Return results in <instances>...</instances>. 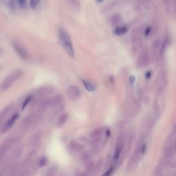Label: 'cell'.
Here are the masks:
<instances>
[{
  "mask_svg": "<svg viewBox=\"0 0 176 176\" xmlns=\"http://www.w3.org/2000/svg\"><path fill=\"white\" fill-rule=\"evenodd\" d=\"M130 81H131V83L132 84H134V81H135V77L134 76H131V78H130Z\"/></svg>",
  "mask_w": 176,
  "mask_h": 176,
  "instance_id": "4316f807",
  "label": "cell"
},
{
  "mask_svg": "<svg viewBox=\"0 0 176 176\" xmlns=\"http://www.w3.org/2000/svg\"><path fill=\"white\" fill-rule=\"evenodd\" d=\"M59 39L60 43L64 50L66 52L68 55L74 58V50L73 48V45L71 40L70 36L68 33L65 30L60 29L59 30Z\"/></svg>",
  "mask_w": 176,
  "mask_h": 176,
  "instance_id": "7a4b0ae2",
  "label": "cell"
},
{
  "mask_svg": "<svg viewBox=\"0 0 176 176\" xmlns=\"http://www.w3.org/2000/svg\"><path fill=\"white\" fill-rule=\"evenodd\" d=\"M38 120L39 118L35 114H31V115L27 116L26 118H24L22 123V126L24 129H30V128L33 127L34 125H35Z\"/></svg>",
  "mask_w": 176,
  "mask_h": 176,
  "instance_id": "ba28073f",
  "label": "cell"
},
{
  "mask_svg": "<svg viewBox=\"0 0 176 176\" xmlns=\"http://www.w3.org/2000/svg\"><path fill=\"white\" fill-rule=\"evenodd\" d=\"M15 48L16 50H17V53L19 54V56H21L22 59H26L27 58H28V53H27L26 50H25L22 46H21V45H19V44H15Z\"/></svg>",
  "mask_w": 176,
  "mask_h": 176,
  "instance_id": "5bb4252c",
  "label": "cell"
},
{
  "mask_svg": "<svg viewBox=\"0 0 176 176\" xmlns=\"http://www.w3.org/2000/svg\"><path fill=\"white\" fill-rule=\"evenodd\" d=\"M149 57L148 54L146 52H143L140 54V56H139L138 61L137 62V65H138V67H145L148 64L149 60Z\"/></svg>",
  "mask_w": 176,
  "mask_h": 176,
  "instance_id": "8fae6325",
  "label": "cell"
},
{
  "mask_svg": "<svg viewBox=\"0 0 176 176\" xmlns=\"http://www.w3.org/2000/svg\"><path fill=\"white\" fill-rule=\"evenodd\" d=\"M120 19H121V17H120V15H115L111 17V22H112V24L114 25L119 24L120 22Z\"/></svg>",
  "mask_w": 176,
  "mask_h": 176,
  "instance_id": "ac0fdd59",
  "label": "cell"
},
{
  "mask_svg": "<svg viewBox=\"0 0 176 176\" xmlns=\"http://www.w3.org/2000/svg\"><path fill=\"white\" fill-rule=\"evenodd\" d=\"M46 162H47V160L44 158V157H43V158L41 159L40 161H39L40 166H43L44 164H45V163H46Z\"/></svg>",
  "mask_w": 176,
  "mask_h": 176,
  "instance_id": "603a6c76",
  "label": "cell"
},
{
  "mask_svg": "<svg viewBox=\"0 0 176 176\" xmlns=\"http://www.w3.org/2000/svg\"><path fill=\"white\" fill-rule=\"evenodd\" d=\"M175 151V145L174 141L172 138L169 139L166 143L165 147L164 148V157L167 160H170L173 157Z\"/></svg>",
  "mask_w": 176,
  "mask_h": 176,
  "instance_id": "8992f818",
  "label": "cell"
},
{
  "mask_svg": "<svg viewBox=\"0 0 176 176\" xmlns=\"http://www.w3.org/2000/svg\"><path fill=\"white\" fill-rule=\"evenodd\" d=\"M69 149L71 151H72V152L76 153V152H79V151L81 150V145H79V144H77V143H71Z\"/></svg>",
  "mask_w": 176,
  "mask_h": 176,
  "instance_id": "e0dca14e",
  "label": "cell"
},
{
  "mask_svg": "<svg viewBox=\"0 0 176 176\" xmlns=\"http://www.w3.org/2000/svg\"><path fill=\"white\" fill-rule=\"evenodd\" d=\"M68 118H69L68 114L64 113L61 114V115L59 117L58 120H57L56 126L58 127H62L63 126H64L65 123H67Z\"/></svg>",
  "mask_w": 176,
  "mask_h": 176,
  "instance_id": "7c38bea8",
  "label": "cell"
},
{
  "mask_svg": "<svg viewBox=\"0 0 176 176\" xmlns=\"http://www.w3.org/2000/svg\"><path fill=\"white\" fill-rule=\"evenodd\" d=\"M18 1L22 6H24L26 4V0H18Z\"/></svg>",
  "mask_w": 176,
  "mask_h": 176,
  "instance_id": "cb8c5ba5",
  "label": "cell"
},
{
  "mask_svg": "<svg viewBox=\"0 0 176 176\" xmlns=\"http://www.w3.org/2000/svg\"><path fill=\"white\" fill-rule=\"evenodd\" d=\"M39 140L40 136L39 134H35V136H32L28 142V147L31 149L35 147L39 142Z\"/></svg>",
  "mask_w": 176,
  "mask_h": 176,
  "instance_id": "4fadbf2b",
  "label": "cell"
},
{
  "mask_svg": "<svg viewBox=\"0 0 176 176\" xmlns=\"http://www.w3.org/2000/svg\"><path fill=\"white\" fill-rule=\"evenodd\" d=\"M31 100H32V97H28L26 100H24V103H23V105H22V109H24L25 108H26V107L28 105V104L31 101Z\"/></svg>",
  "mask_w": 176,
  "mask_h": 176,
  "instance_id": "44dd1931",
  "label": "cell"
},
{
  "mask_svg": "<svg viewBox=\"0 0 176 176\" xmlns=\"http://www.w3.org/2000/svg\"><path fill=\"white\" fill-rule=\"evenodd\" d=\"M114 167L113 166H111V167L109 168V169H107V171L104 173L102 176H111V174H112L113 172H114Z\"/></svg>",
  "mask_w": 176,
  "mask_h": 176,
  "instance_id": "ffe728a7",
  "label": "cell"
},
{
  "mask_svg": "<svg viewBox=\"0 0 176 176\" xmlns=\"http://www.w3.org/2000/svg\"><path fill=\"white\" fill-rule=\"evenodd\" d=\"M41 0H30V6L31 8H35L36 6H38V4H39Z\"/></svg>",
  "mask_w": 176,
  "mask_h": 176,
  "instance_id": "d6986e66",
  "label": "cell"
},
{
  "mask_svg": "<svg viewBox=\"0 0 176 176\" xmlns=\"http://www.w3.org/2000/svg\"><path fill=\"white\" fill-rule=\"evenodd\" d=\"M151 72H147V74H146V79H149L151 77Z\"/></svg>",
  "mask_w": 176,
  "mask_h": 176,
  "instance_id": "484cf974",
  "label": "cell"
},
{
  "mask_svg": "<svg viewBox=\"0 0 176 176\" xmlns=\"http://www.w3.org/2000/svg\"><path fill=\"white\" fill-rule=\"evenodd\" d=\"M96 1L98 2V3H101V2L103 1V0H96Z\"/></svg>",
  "mask_w": 176,
  "mask_h": 176,
  "instance_id": "83f0119b",
  "label": "cell"
},
{
  "mask_svg": "<svg viewBox=\"0 0 176 176\" xmlns=\"http://www.w3.org/2000/svg\"><path fill=\"white\" fill-rule=\"evenodd\" d=\"M127 32V28L125 26H118L117 28L115 29L114 31V34L118 36H121L125 35Z\"/></svg>",
  "mask_w": 176,
  "mask_h": 176,
  "instance_id": "2e32d148",
  "label": "cell"
},
{
  "mask_svg": "<svg viewBox=\"0 0 176 176\" xmlns=\"http://www.w3.org/2000/svg\"><path fill=\"white\" fill-rule=\"evenodd\" d=\"M17 140L16 138H10L4 140L0 145V156L7 154L8 151H9L17 143Z\"/></svg>",
  "mask_w": 176,
  "mask_h": 176,
  "instance_id": "5b68a950",
  "label": "cell"
},
{
  "mask_svg": "<svg viewBox=\"0 0 176 176\" xmlns=\"http://www.w3.org/2000/svg\"><path fill=\"white\" fill-rule=\"evenodd\" d=\"M124 138H123V136H120L118 137L117 142H116L115 151H114V154L113 156V162L114 163H116V162L119 160L120 155L122 154L123 148H124Z\"/></svg>",
  "mask_w": 176,
  "mask_h": 176,
  "instance_id": "52a82bcc",
  "label": "cell"
},
{
  "mask_svg": "<svg viewBox=\"0 0 176 176\" xmlns=\"http://www.w3.org/2000/svg\"><path fill=\"white\" fill-rule=\"evenodd\" d=\"M66 96L70 101H76L81 97V90L75 85H70L66 89Z\"/></svg>",
  "mask_w": 176,
  "mask_h": 176,
  "instance_id": "277c9868",
  "label": "cell"
},
{
  "mask_svg": "<svg viewBox=\"0 0 176 176\" xmlns=\"http://www.w3.org/2000/svg\"><path fill=\"white\" fill-rule=\"evenodd\" d=\"M150 32H151V28H147V29H146V30H145V35L146 36H148L149 35Z\"/></svg>",
  "mask_w": 176,
  "mask_h": 176,
  "instance_id": "d4e9b609",
  "label": "cell"
},
{
  "mask_svg": "<svg viewBox=\"0 0 176 176\" xmlns=\"http://www.w3.org/2000/svg\"><path fill=\"white\" fill-rule=\"evenodd\" d=\"M18 117H19V115H18L17 114H15L14 115L11 116L8 120H6V122L4 123V125L1 127V133L4 134L8 131L9 130L13 127V125H14L15 122L17 120Z\"/></svg>",
  "mask_w": 176,
  "mask_h": 176,
  "instance_id": "9c48e42d",
  "label": "cell"
},
{
  "mask_svg": "<svg viewBox=\"0 0 176 176\" xmlns=\"http://www.w3.org/2000/svg\"><path fill=\"white\" fill-rule=\"evenodd\" d=\"M56 173V169L55 168H51L49 169L48 171L46 176H54Z\"/></svg>",
  "mask_w": 176,
  "mask_h": 176,
  "instance_id": "7402d4cb",
  "label": "cell"
},
{
  "mask_svg": "<svg viewBox=\"0 0 176 176\" xmlns=\"http://www.w3.org/2000/svg\"><path fill=\"white\" fill-rule=\"evenodd\" d=\"M63 100L62 96L61 95H56L55 97L51 98L47 102H45V106L47 107H50V108H54L56 107L61 104V101Z\"/></svg>",
  "mask_w": 176,
  "mask_h": 176,
  "instance_id": "30bf717a",
  "label": "cell"
},
{
  "mask_svg": "<svg viewBox=\"0 0 176 176\" xmlns=\"http://www.w3.org/2000/svg\"><path fill=\"white\" fill-rule=\"evenodd\" d=\"M146 150V144L145 141V138L141 137L139 140L138 144L133 155L130 159L128 166V170L130 171H134L138 166L139 162L141 160L142 157L144 155Z\"/></svg>",
  "mask_w": 176,
  "mask_h": 176,
  "instance_id": "6da1fadb",
  "label": "cell"
},
{
  "mask_svg": "<svg viewBox=\"0 0 176 176\" xmlns=\"http://www.w3.org/2000/svg\"><path fill=\"white\" fill-rule=\"evenodd\" d=\"M105 134V131L103 128H99V129L94 130L92 132V134H90V140L93 147H99L100 144L101 143L102 137Z\"/></svg>",
  "mask_w": 176,
  "mask_h": 176,
  "instance_id": "3957f363",
  "label": "cell"
},
{
  "mask_svg": "<svg viewBox=\"0 0 176 176\" xmlns=\"http://www.w3.org/2000/svg\"><path fill=\"white\" fill-rule=\"evenodd\" d=\"M81 81L83 84L85 88L88 92H94V91L96 90V86L92 83H91V82L86 81V80L85 79H82Z\"/></svg>",
  "mask_w": 176,
  "mask_h": 176,
  "instance_id": "9a60e30c",
  "label": "cell"
}]
</instances>
